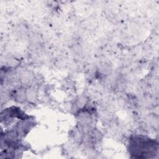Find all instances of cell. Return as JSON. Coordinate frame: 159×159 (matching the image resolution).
Returning <instances> with one entry per match:
<instances>
[{"mask_svg": "<svg viewBox=\"0 0 159 159\" xmlns=\"http://www.w3.org/2000/svg\"><path fill=\"white\" fill-rule=\"evenodd\" d=\"M158 150V143L153 140L144 137H136L133 139L130 145L131 154L135 157L145 158V155L155 154Z\"/></svg>", "mask_w": 159, "mask_h": 159, "instance_id": "obj_1", "label": "cell"}]
</instances>
